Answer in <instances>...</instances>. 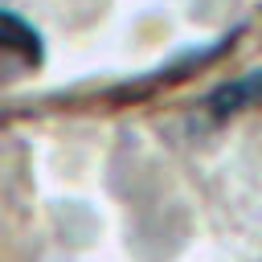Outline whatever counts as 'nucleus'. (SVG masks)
<instances>
[{
    "instance_id": "obj_1",
    "label": "nucleus",
    "mask_w": 262,
    "mask_h": 262,
    "mask_svg": "<svg viewBox=\"0 0 262 262\" xmlns=\"http://www.w3.org/2000/svg\"><path fill=\"white\" fill-rule=\"evenodd\" d=\"M41 61H45V41H41V33H37L25 16L0 8V86H4V82H16V78H25V74H37Z\"/></svg>"
},
{
    "instance_id": "obj_2",
    "label": "nucleus",
    "mask_w": 262,
    "mask_h": 262,
    "mask_svg": "<svg viewBox=\"0 0 262 262\" xmlns=\"http://www.w3.org/2000/svg\"><path fill=\"white\" fill-rule=\"evenodd\" d=\"M254 102H262V70L242 74V78H233V82L205 94V111H209L213 123H225V119H233L237 111H246Z\"/></svg>"
}]
</instances>
